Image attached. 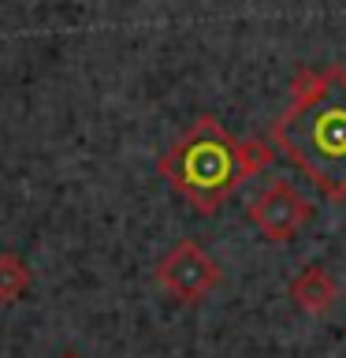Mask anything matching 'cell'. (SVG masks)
<instances>
[{"instance_id": "7", "label": "cell", "mask_w": 346, "mask_h": 358, "mask_svg": "<svg viewBox=\"0 0 346 358\" xmlns=\"http://www.w3.org/2000/svg\"><path fill=\"white\" fill-rule=\"evenodd\" d=\"M63 358H78V355H63Z\"/></svg>"}, {"instance_id": "3", "label": "cell", "mask_w": 346, "mask_h": 358, "mask_svg": "<svg viewBox=\"0 0 346 358\" xmlns=\"http://www.w3.org/2000/svg\"><path fill=\"white\" fill-rule=\"evenodd\" d=\"M153 276H156V284H160L175 302H186V306L209 299L212 291L220 287V280H223L220 265L212 262V257L201 250L194 239H179L172 250L156 262Z\"/></svg>"}, {"instance_id": "2", "label": "cell", "mask_w": 346, "mask_h": 358, "mask_svg": "<svg viewBox=\"0 0 346 358\" xmlns=\"http://www.w3.org/2000/svg\"><path fill=\"white\" fill-rule=\"evenodd\" d=\"M272 145L264 138L239 142L223 131L216 116H197L179 138L160 153V176L183 201H190L201 217H212L246 179L264 172L272 161Z\"/></svg>"}, {"instance_id": "6", "label": "cell", "mask_w": 346, "mask_h": 358, "mask_svg": "<svg viewBox=\"0 0 346 358\" xmlns=\"http://www.w3.org/2000/svg\"><path fill=\"white\" fill-rule=\"evenodd\" d=\"M30 287V265L19 254H0V302H15Z\"/></svg>"}, {"instance_id": "5", "label": "cell", "mask_w": 346, "mask_h": 358, "mask_svg": "<svg viewBox=\"0 0 346 358\" xmlns=\"http://www.w3.org/2000/svg\"><path fill=\"white\" fill-rule=\"evenodd\" d=\"M290 299H294L298 310L313 313V317H324V313L335 306V299H339V287H335V280L328 276V268L306 265L294 280H290Z\"/></svg>"}, {"instance_id": "1", "label": "cell", "mask_w": 346, "mask_h": 358, "mask_svg": "<svg viewBox=\"0 0 346 358\" xmlns=\"http://www.w3.org/2000/svg\"><path fill=\"white\" fill-rule=\"evenodd\" d=\"M272 142L328 201H346V67L298 71Z\"/></svg>"}, {"instance_id": "4", "label": "cell", "mask_w": 346, "mask_h": 358, "mask_svg": "<svg viewBox=\"0 0 346 358\" xmlns=\"http://www.w3.org/2000/svg\"><path fill=\"white\" fill-rule=\"evenodd\" d=\"M246 217H250V224L268 243H287V239H294L301 231V224L313 217V206L290 183L276 179V183H268L261 194L250 201Z\"/></svg>"}]
</instances>
